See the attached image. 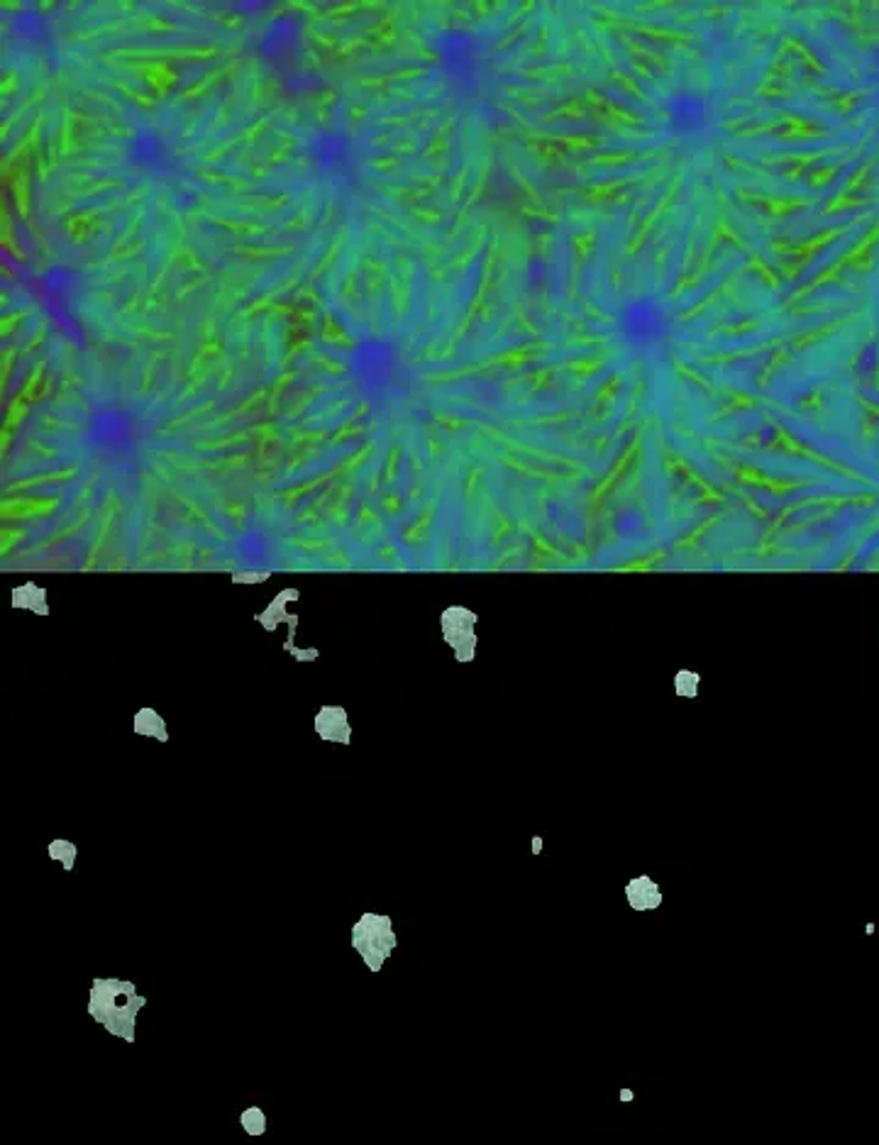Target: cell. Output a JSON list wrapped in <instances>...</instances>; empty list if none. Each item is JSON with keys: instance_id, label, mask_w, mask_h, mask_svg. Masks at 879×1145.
I'll return each instance as SVG.
<instances>
[{"instance_id": "obj_8", "label": "cell", "mask_w": 879, "mask_h": 1145, "mask_svg": "<svg viewBox=\"0 0 879 1145\" xmlns=\"http://www.w3.org/2000/svg\"><path fill=\"white\" fill-rule=\"evenodd\" d=\"M135 730L142 735H159L162 740H167V733H164V721L157 716L154 711H140V716L135 718Z\"/></svg>"}, {"instance_id": "obj_3", "label": "cell", "mask_w": 879, "mask_h": 1145, "mask_svg": "<svg viewBox=\"0 0 879 1145\" xmlns=\"http://www.w3.org/2000/svg\"><path fill=\"white\" fill-rule=\"evenodd\" d=\"M259 52L274 66H291L296 62V54L301 52V27L293 15H281L264 32L259 42Z\"/></svg>"}, {"instance_id": "obj_11", "label": "cell", "mask_w": 879, "mask_h": 1145, "mask_svg": "<svg viewBox=\"0 0 879 1145\" xmlns=\"http://www.w3.org/2000/svg\"><path fill=\"white\" fill-rule=\"evenodd\" d=\"M633 1099H635L633 1089H621V1102H623V1104H630V1102H633Z\"/></svg>"}, {"instance_id": "obj_1", "label": "cell", "mask_w": 879, "mask_h": 1145, "mask_svg": "<svg viewBox=\"0 0 879 1145\" xmlns=\"http://www.w3.org/2000/svg\"><path fill=\"white\" fill-rule=\"evenodd\" d=\"M145 1004L147 999L137 994L132 982H123V979H96L91 989L88 1011L113 1036H120L127 1043H132L135 1041L137 1011Z\"/></svg>"}, {"instance_id": "obj_6", "label": "cell", "mask_w": 879, "mask_h": 1145, "mask_svg": "<svg viewBox=\"0 0 879 1145\" xmlns=\"http://www.w3.org/2000/svg\"><path fill=\"white\" fill-rule=\"evenodd\" d=\"M626 899L635 911H652L662 904V892L652 879L635 877L628 882Z\"/></svg>"}, {"instance_id": "obj_9", "label": "cell", "mask_w": 879, "mask_h": 1145, "mask_svg": "<svg viewBox=\"0 0 879 1145\" xmlns=\"http://www.w3.org/2000/svg\"><path fill=\"white\" fill-rule=\"evenodd\" d=\"M240 1121L250 1136H262V1133L267 1131V1116H264V1111L259 1109V1106H250V1109L242 1111Z\"/></svg>"}, {"instance_id": "obj_4", "label": "cell", "mask_w": 879, "mask_h": 1145, "mask_svg": "<svg viewBox=\"0 0 879 1145\" xmlns=\"http://www.w3.org/2000/svg\"><path fill=\"white\" fill-rule=\"evenodd\" d=\"M308 152H311L315 167L328 171V174H337V171L350 167L352 140L342 130H320L308 145Z\"/></svg>"}, {"instance_id": "obj_5", "label": "cell", "mask_w": 879, "mask_h": 1145, "mask_svg": "<svg viewBox=\"0 0 879 1145\" xmlns=\"http://www.w3.org/2000/svg\"><path fill=\"white\" fill-rule=\"evenodd\" d=\"M127 159L142 171H164L169 167V147L154 127H140L127 145Z\"/></svg>"}, {"instance_id": "obj_7", "label": "cell", "mask_w": 879, "mask_h": 1145, "mask_svg": "<svg viewBox=\"0 0 879 1145\" xmlns=\"http://www.w3.org/2000/svg\"><path fill=\"white\" fill-rule=\"evenodd\" d=\"M320 716H325L330 721L328 726H325V723H315V728H318V733L323 735V738L340 740V743H347V740H350V733H347L350 726H347V716L342 708L325 706L323 711H320Z\"/></svg>"}, {"instance_id": "obj_2", "label": "cell", "mask_w": 879, "mask_h": 1145, "mask_svg": "<svg viewBox=\"0 0 879 1145\" xmlns=\"http://www.w3.org/2000/svg\"><path fill=\"white\" fill-rule=\"evenodd\" d=\"M352 945L372 972H379L386 958L394 953L396 936L389 916L364 914L352 928Z\"/></svg>"}, {"instance_id": "obj_10", "label": "cell", "mask_w": 879, "mask_h": 1145, "mask_svg": "<svg viewBox=\"0 0 879 1145\" xmlns=\"http://www.w3.org/2000/svg\"><path fill=\"white\" fill-rule=\"evenodd\" d=\"M76 853H79V850H76L71 843H66V840H54V843L49 845V855H52L54 860L62 862L64 870H74Z\"/></svg>"}]
</instances>
